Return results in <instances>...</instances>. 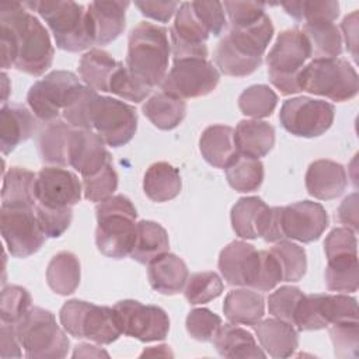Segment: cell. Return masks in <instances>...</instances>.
Wrapping results in <instances>:
<instances>
[{"label": "cell", "mask_w": 359, "mask_h": 359, "mask_svg": "<svg viewBox=\"0 0 359 359\" xmlns=\"http://www.w3.org/2000/svg\"><path fill=\"white\" fill-rule=\"evenodd\" d=\"M1 67H15L29 76H42L52 65L53 46L46 28L24 3L0 4Z\"/></svg>", "instance_id": "6da1fadb"}, {"label": "cell", "mask_w": 359, "mask_h": 359, "mask_svg": "<svg viewBox=\"0 0 359 359\" xmlns=\"http://www.w3.org/2000/svg\"><path fill=\"white\" fill-rule=\"evenodd\" d=\"M171 43L164 27L142 21L129 34L125 66L144 86L153 88L164 80Z\"/></svg>", "instance_id": "7a4b0ae2"}, {"label": "cell", "mask_w": 359, "mask_h": 359, "mask_svg": "<svg viewBox=\"0 0 359 359\" xmlns=\"http://www.w3.org/2000/svg\"><path fill=\"white\" fill-rule=\"evenodd\" d=\"M95 244L101 254L121 259L130 255L136 237L137 212L125 195H112L95 208Z\"/></svg>", "instance_id": "3957f363"}, {"label": "cell", "mask_w": 359, "mask_h": 359, "mask_svg": "<svg viewBox=\"0 0 359 359\" xmlns=\"http://www.w3.org/2000/svg\"><path fill=\"white\" fill-rule=\"evenodd\" d=\"M24 6L45 20L59 49L81 52L94 45L84 6L60 0L27 1Z\"/></svg>", "instance_id": "277c9868"}, {"label": "cell", "mask_w": 359, "mask_h": 359, "mask_svg": "<svg viewBox=\"0 0 359 359\" xmlns=\"http://www.w3.org/2000/svg\"><path fill=\"white\" fill-rule=\"evenodd\" d=\"M14 330L24 355L29 359H60L69 352L70 341L49 310L31 307L14 324Z\"/></svg>", "instance_id": "5b68a950"}, {"label": "cell", "mask_w": 359, "mask_h": 359, "mask_svg": "<svg viewBox=\"0 0 359 359\" xmlns=\"http://www.w3.org/2000/svg\"><path fill=\"white\" fill-rule=\"evenodd\" d=\"M299 86L300 91L342 102L358 94L359 79L355 67L346 59H313L300 70Z\"/></svg>", "instance_id": "8992f818"}, {"label": "cell", "mask_w": 359, "mask_h": 359, "mask_svg": "<svg viewBox=\"0 0 359 359\" xmlns=\"http://www.w3.org/2000/svg\"><path fill=\"white\" fill-rule=\"evenodd\" d=\"M309 57L311 50L302 29L282 31L266 56L269 81L285 95L299 93V73Z\"/></svg>", "instance_id": "52a82bcc"}, {"label": "cell", "mask_w": 359, "mask_h": 359, "mask_svg": "<svg viewBox=\"0 0 359 359\" xmlns=\"http://www.w3.org/2000/svg\"><path fill=\"white\" fill-rule=\"evenodd\" d=\"M59 318L63 330L72 337L87 338L100 345H109L122 334L114 309L79 299L66 302Z\"/></svg>", "instance_id": "ba28073f"}, {"label": "cell", "mask_w": 359, "mask_h": 359, "mask_svg": "<svg viewBox=\"0 0 359 359\" xmlns=\"http://www.w3.org/2000/svg\"><path fill=\"white\" fill-rule=\"evenodd\" d=\"M358 321V303L348 294H303L293 325L299 331L323 330L331 324Z\"/></svg>", "instance_id": "9c48e42d"}, {"label": "cell", "mask_w": 359, "mask_h": 359, "mask_svg": "<svg viewBox=\"0 0 359 359\" xmlns=\"http://www.w3.org/2000/svg\"><path fill=\"white\" fill-rule=\"evenodd\" d=\"M90 125L91 130L100 135L105 144L121 147L135 136L137 114L132 105L98 94L91 105Z\"/></svg>", "instance_id": "30bf717a"}, {"label": "cell", "mask_w": 359, "mask_h": 359, "mask_svg": "<svg viewBox=\"0 0 359 359\" xmlns=\"http://www.w3.org/2000/svg\"><path fill=\"white\" fill-rule=\"evenodd\" d=\"M81 86L79 77L67 70H53L35 81L27 94V102L32 114L48 123L59 119L72 97Z\"/></svg>", "instance_id": "8fae6325"}, {"label": "cell", "mask_w": 359, "mask_h": 359, "mask_svg": "<svg viewBox=\"0 0 359 359\" xmlns=\"http://www.w3.org/2000/svg\"><path fill=\"white\" fill-rule=\"evenodd\" d=\"M0 229L8 252L15 258L35 254L46 240L35 206H1Z\"/></svg>", "instance_id": "7c38bea8"}, {"label": "cell", "mask_w": 359, "mask_h": 359, "mask_svg": "<svg viewBox=\"0 0 359 359\" xmlns=\"http://www.w3.org/2000/svg\"><path fill=\"white\" fill-rule=\"evenodd\" d=\"M335 108L332 104L310 97L286 100L279 112V121L285 130L299 137H317L332 125Z\"/></svg>", "instance_id": "4fadbf2b"}, {"label": "cell", "mask_w": 359, "mask_h": 359, "mask_svg": "<svg viewBox=\"0 0 359 359\" xmlns=\"http://www.w3.org/2000/svg\"><path fill=\"white\" fill-rule=\"evenodd\" d=\"M219 70L206 59L174 60L161 81V90L181 100L198 98L212 93L219 84Z\"/></svg>", "instance_id": "5bb4252c"}, {"label": "cell", "mask_w": 359, "mask_h": 359, "mask_svg": "<svg viewBox=\"0 0 359 359\" xmlns=\"http://www.w3.org/2000/svg\"><path fill=\"white\" fill-rule=\"evenodd\" d=\"M112 309L121 332L128 337L142 342H153L163 341L168 335L170 318L158 306L126 299L115 303Z\"/></svg>", "instance_id": "9a60e30c"}, {"label": "cell", "mask_w": 359, "mask_h": 359, "mask_svg": "<svg viewBox=\"0 0 359 359\" xmlns=\"http://www.w3.org/2000/svg\"><path fill=\"white\" fill-rule=\"evenodd\" d=\"M209 35L208 29L196 18L191 1L181 3L170 29L172 59H206L208 46L205 42Z\"/></svg>", "instance_id": "2e32d148"}, {"label": "cell", "mask_w": 359, "mask_h": 359, "mask_svg": "<svg viewBox=\"0 0 359 359\" xmlns=\"http://www.w3.org/2000/svg\"><path fill=\"white\" fill-rule=\"evenodd\" d=\"M83 185L79 177L62 167L48 165L36 174V203L46 208H72L81 199Z\"/></svg>", "instance_id": "e0dca14e"}, {"label": "cell", "mask_w": 359, "mask_h": 359, "mask_svg": "<svg viewBox=\"0 0 359 359\" xmlns=\"http://www.w3.org/2000/svg\"><path fill=\"white\" fill-rule=\"evenodd\" d=\"M283 236L300 243H313L328 227V215L323 205L302 201L282 208Z\"/></svg>", "instance_id": "ac0fdd59"}, {"label": "cell", "mask_w": 359, "mask_h": 359, "mask_svg": "<svg viewBox=\"0 0 359 359\" xmlns=\"http://www.w3.org/2000/svg\"><path fill=\"white\" fill-rule=\"evenodd\" d=\"M111 164V154L105 142L94 130L74 129L69 144V165L81 174L90 177Z\"/></svg>", "instance_id": "d6986e66"}, {"label": "cell", "mask_w": 359, "mask_h": 359, "mask_svg": "<svg viewBox=\"0 0 359 359\" xmlns=\"http://www.w3.org/2000/svg\"><path fill=\"white\" fill-rule=\"evenodd\" d=\"M129 1H91L87 6V21L94 45H108L125 29Z\"/></svg>", "instance_id": "ffe728a7"}, {"label": "cell", "mask_w": 359, "mask_h": 359, "mask_svg": "<svg viewBox=\"0 0 359 359\" xmlns=\"http://www.w3.org/2000/svg\"><path fill=\"white\" fill-rule=\"evenodd\" d=\"M307 192L321 201L341 196L348 185L346 171L342 164L332 160L313 161L304 177Z\"/></svg>", "instance_id": "44dd1931"}, {"label": "cell", "mask_w": 359, "mask_h": 359, "mask_svg": "<svg viewBox=\"0 0 359 359\" xmlns=\"http://www.w3.org/2000/svg\"><path fill=\"white\" fill-rule=\"evenodd\" d=\"M271 215L272 208H269L261 198H240L231 208V227L241 238H262L268 229Z\"/></svg>", "instance_id": "7402d4cb"}, {"label": "cell", "mask_w": 359, "mask_h": 359, "mask_svg": "<svg viewBox=\"0 0 359 359\" xmlns=\"http://www.w3.org/2000/svg\"><path fill=\"white\" fill-rule=\"evenodd\" d=\"M36 116L20 104H3L0 109V149L6 156L36 130Z\"/></svg>", "instance_id": "603a6c76"}, {"label": "cell", "mask_w": 359, "mask_h": 359, "mask_svg": "<svg viewBox=\"0 0 359 359\" xmlns=\"http://www.w3.org/2000/svg\"><path fill=\"white\" fill-rule=\"evenodd\" d=\"M258 251L245 241H231L219 255V269L223 279L231 286H247L250 283Z\"/></svg>", "instance_id": "cb8c5ba5"}, {"label": "cell", "mask_w": 359, "mask_h": 359, "mask_svg": "<svg viewBox=\"0 0 359 359\" xmlns=\"http://www.w3.org/2000/svg\"><path fill=\"white\" fill-rule=\"evenodd\" d=\"M261 348L275 359L289 358L299 346L294 327L279 318H265L252 325Z\"/></svg>", "instance_id": "d4e9b609"}, {"label": "cell", "mask_w": 359, "mask_h": 359, "mask_svg": "<svg viewBox=\"0 0 359 359\" xmlns=\"http://www.w3.org/2000/svg\"><path fill=\"white\" fill-rule=\"evenodd\" d=\"M147 276L156 292L172 296L184 289L189 272L182 258L165 252L149 264Z\"/></svg>", "instance_id": "484cf974"}, {"label": "cell", "mask_w": 359, "mask_h": 359, "mask_svg": "<svg viewBox=\"0 0 359 359\" xmlns=\"http://www.w3.org/2000/svg\"><path fill=\"white\" fill-rule=\"evenodd\" d=\"M234 142L238 154L259 160L275 144V129L259 119H243L234 129Z\"/></svg>", "instance_id": "4316f807"}, {"label": "cell", "mask_w": 359, "mask_h": 359, "mask_svg": "<svg viewBox=\"0 0 359 359\" xmlns=\"http://www.w3.org/2000/svg\"><path fill=\"white\" fill-rule=\"evenodd\" d=\"M199 149L206 163L224 170L238 156L234 142V129L227 125L208 126L201 135Z\"/></svg>", "instance_id": "83f0119b"}, {"label": "cell", "mask_w": 359, "mask_h": 359, "mask_svg": "<svg viewBox=\"0 0 359 359\" xmlns=\"http://www.w3.org/2000/svg\"><path fill=\"white\" fill-rule=\"evenodd\" d=\"M73 128L62 119L45 123L38 135V151L42 163L66 167L69 165V144Z\"/></svg>", "instance_id": "f1b7e54d"}, {"label": "cell", "mask_w": 359, "mask_h": 359, "mask_svg": "<svg viewBox=\"0 0 359 359\" xmlns=\"http://www.w3.org/2000/svg\"><path fill=\"white\" fill-rule=\"evenodd\" d=\"M212 342L223 358H265V352L257 345L254 335L233 323L222 324Z\"/></svg>", "instance_id": "f546056e"}, {"label": "cell", "mask_w": 359, "mask_h": 359, "mask_svg": "<svg viewBox=\"0 0 359 359\" xmlns=\"http://www.w3.org/2000/svg\"><path fill=\"white\" fill-rule=\"evenodd\" d=\"M223 313L233 324L254 325L265 314L264 296L251 289L230 290L223 303Z\"/></svg>", "instance_id": "4dcf8cb0"}, {"label": "cell", "mask_w": 359, "mask_h": 359, "mask_svg": "<svg viewBox=\"0 0 359 359\" xmlns=\"http://www.w3.org/2000/svg\"><path fill=\"white\" fill-rule=\"evenodd\" d=\"M181 188L180 171L165 161L151 164L144 172L143 191L153 202L171 201L180 195Z\"/></svg>", "instance_id": "1f68e13d"}, {"label": "cell", "mask_w": 359, "mask_h": 359, "mask_svg": "<svg viewBox=\"0 0 359 359\" xmlns=\"http://www.w3.org/2000/svg\"><path fill=\"white\" fill-rule=\"evenodd\" d=\"M170 241L165 229L151 220H140L136 224L135 244L130 257L139 264L149 265L160 255L168 252Z\"/></svg>", "instance_id": "d6a6232c"}, {"label": "cell", "mask_w": 359, "mask_h": 359, "mask_svg": "<svg viewBox=\"0 0 359 359\" xmlns=\"http://www.w3.org/2000/svg\"><path fill=\"white\" fill-rule=\"evenodd\" d=\"M142 111L156 128L161 130H171L184 121L187 104L184 100L161 90L143 104Z\"/></svg>", "instance_id": "836d02e7"}, {"label": "cell", "mask_w": 359, "mask_h": 359, "mask_svg": "<svg viewBox=\"0 0 359 359\" xmlns=\"http://www.w3.org/2000/svg\"><path fill=\"white\" fill-rule=\"evenodd\" d=\"M118 62L102 49H90L79 63V74L83 83L95 91H108Z\"/></svg>", "instance_id": "e575fe53"}, {"label": "cell", "mask_w": 359, "mask_h": 359, "mask_svg": "<svg viewBox=\"0 0 359 359\" xmlns=\"http://www.w3.org/2000/svg\"><path fill=\"white\" fill-rule=\"evenodd\" d=\"M48 286L60 296L76 292L80 285V261L70 251L57 252L46 268Z\"/></svg>", "instance_id": "d590c367"}, {"label": "cell", "mask_w": 359, "mask_h": 359, "mask_svg": "<svg viewBox=\"0 0 359 359\" xmlns=\"http://www.w3.org/2000/svg\"><path fill=\"white\" fill-rule=\"evenodd\" d=\"M3 178L1 206H35L36 174L24 167H11Z\"/></svg>", "instance_id": "8d00e7d4"}, {"label": "cell", "mask_w": 359, "mask_h": 359, "mask_svg": "<svg viewBox=\"0 0 359 359\" xmlns=\"http://www.w3.org/2000/svg\"><path fill=\"white\" fill-rule=\"evenodd\" d=\"M302 32L304 34L311 56L314 59L338 57L342 52V35L334 22L316 21L304 22Z\"/></svg>", "instance_id": "74e56055"}, {"label": "cell", "mask_w": 359, "mask_h": 359, "mask_svg": "<svg viewBox=\"0 0 359 359\" xmlns=\"http://www.w3.org/2000/svg\"><path fill=\"white\" fill-rule=\"evenodd\" d=\"M224 172L229 185L237 192L257 191L264 181V164L257 158L241 154L224 168Z\"/></svg>", "instance_id": "f35d334b"}, {"label": "cell", "mask_w": 359, "mask_h": 359, "mask_svg": "<svg viewBox=\"0 0 359 359\" xmlns=\"http://www.w3.org/2000/svg\"><path fill=\"white\" fill-rule=\"evenodd\" d=\"M213 59L223 74L233 77H245L254 73L262 63V57H251L238 52L224 38L216 45Z\"/></svg>", "instance_id": "ab89813d"}, {"label": "cell", "mask_w": 359, "mask_h": 359, "mask_svg": "<svg viewBox=\"0 0 359 359\" xmlns=\"http://www.w3.org/2000/svg\"><path fill=\"white\" fill-rule=\"evenodd\" d=\"M325 285L331 292H356L359 285L358 255L328 259L325 268Z\"/></svg>", "instance_id": "60d3db41"}, {"label": "cell", "mask_w": 359, "mask_h": 359, "mask_svg": "<svg viewBox=\"0 0 359 359\" xmlns=\"http://www.w3.org/2000/svg\"><path fill=\"white\" fill-rule=\"evenodd\" d=\"M271 252L279 262L282 280L297 282L304 276L307 269V255L303 247L287 240H280L271 248Z\"/></svg>", "instance_id": "b9f144b4"}, {"label": "cell", "mask_w": 359, "mask_h": 359, "mask_svg": "<svg viewBox=\"0 0 359 359\" xmlns=\"http://www.w3.org/2000/svg\"><path fill=\"white\" fill-rule=\"evenodd\" d=\"M278 104V95L265 84H255L245 88L238 97V108L245 116L261 119L271 116Z\"/></svg>", "instance_id": "7bdbcfd3"}, {"label": "cell", "mask_w": 359, "mask_h": 359, "mask_svg": "<svg viewBox=\"0 0 359 359\" xmlns=\"http://www.w3.org/2000/svg\"><path fill=\"white\" fill-rule=\"evenodd\" d=\"M223 280L216 272H196L188 276L184 294L189 304H203L219 297L223 292Z\"/></svg>", "instance_id": "ee69618b"}, {"label": "cell", "mask_w": 359, "mask_h": 359, "mask_svg": "<svg viewBox=\"0 0 359 359\" xmlns=\"http://www.w3.org/2000/svg\"><path fill=\"white\" fill-rule=\"evenodd\" d=\"M285 11L293 17L296 21L303 22H316V21H328L332 22L339 14L338 1H285L280 3Z\"/></svg>", "instance_id": "f6af8a7d"}, {"label": "cell", "mask_w": 359, "mask_h": 359, "mask_svg": "<svg viewBox=\"0 0 359 359\" xmlns=\"http://www.w3.org/2000/svg\"><path fill=\"white\" fill-rule=\"evenodd\" d=\"M282 280V269L271 250L258 251L248 287L257 292H269Z\"/></svg>", "instance_id": "bcb514c9"}, {"label": "cell", "mask_w": 359, "mask_h": 359, "mask_svg": "<svg viewBox=\"0 0 359 359\" xmlns=\"http://www.w3.org/2000/svg\"><path fill=\"white\" fill-rule=\"evenodd\" d=\"M32 299L29 292L17 285L4 286L1 290V300H0V318L1 323L7 324H17L32 307Z\"/></svg>", "instance_id": "7dc6e473"}, {"label": "cell", "mask_w": 359, "mask_h": 359, "mask_svg": "<svg viewBox=\"0 0 359 359\" xmlns=\"http://www.w3.org/2000/svg\"><path fill=\"white\" fill-rule=\"evenodd\" d=\"M98 93L87 86H80L74 95L72 97L67 107L63 109L62 115L65 121L74 129H88L91 130L90 125V112L93 101Z\"/></svg>", "instance_id": "c3c4849f"}, {"label": "cell", "mask_w": 359, "mask_h": 359, "mask_svg": "<svg viewBox=\"0 0 359 359\" xmlns=\"http://www.w3.org/2000/svg\"><path fill=\"white\" fill-rule=\"evenodd\" d=\"M151 90L153 88L144 86L137 79H135L122 62H118V66L109 83V93L126 101L142 102L151 93Z\"/></svg>", "instance_id": "681fc988"}, {"label": "cell", "mask_w": 359, "mask_h": 359, "mask_svg": "<svg viewBox=\"0 0 359 359\" xmlns=\"http://www.w3.org/2000/svg\"><path fill=\"white\" fill-rule=\"evenodd\" d=\"M118 188V174L111 164H107L98 172L83 177V194L90 202H102L114 195Z\"/></svg>", "instance_id": "f907efd6"}, {"label": "cell", "mask_w": 359, "mask_h": 359, "mask_svg": "<svg viewBox=\"0 0 359 359\" xmlns=\"http://www.w3.org/2000/svg\"><path fill=\"white\" fill-rule=\"evenodd\" d=\"M188 334L201 342H212L222 325V318L209 309H194L185 320Z\"/></svg>", "instance_id": "816d5d0a"}, {"label": "cell", "mask_w": 359, "mask_h": 359, "mask_svg": "<svg viewBox=\"0 0 359 359\" xmlns=\"http://www.w3.org/2000/svg\"><path fill=\"white\" fill-rule=\"evenodd\" d=\"M330 337L337 358H358L359 324L358 321L331 324Z\"/></svg>", "instance_id": "f5cc1de1"}, {"label": "cell", "mask_w": 359, "mask_h": 359, "mask_svg": "<svg viewBox=\"0 0 359 359\" xmlns=\"http://www.w3.org/2000/svg\"><path fill=\"white\" fill-rule=\"evenodd\" d=\"M303 292L296 286H282L276 289L268 297V311L275 318L283 320L293 325L294 313L300 299L303 297ZM294 327V325H293Z\"/></svg>", "instance_id": "db71d44e"}, {"label": "cell", "mask_w": 359, "mask_h": 359, "mask_svg": "<svg viewBox=\"0 0 359 359\" xmlns=\"http://www.w3.org/2000/svg\"><path fill=\"white\" fill-rule=\"evenodd\" d=\"M35 212L45 236L50 238L60 237L69 229L73 217L72 208L55 209L35 203Z\"/></svg>", "instance_id": "11a10c76"}, {"label": "cell", "mask_w": 359, "mask_h": 359, "mask_svg": "<svg viewBox=\"0 0 359 359\" xmlns=\"http://www.w3.org/2000/svg\"><path fill=\"white\" fill-rule=\"evenodd\" d=\"M191 7L196 18L208 29L210 35L219 36L227 27L223 3L220 1H191Z\"/></svg>", "instance_id": "9f6ffc18"}, {"label": "cell", "mask_w": 359, "mask_h": 359, "mask_svg": "<svg viewBox=\"0 0 359 359\" xmlns=\"http://www.w3.org/2000/svg\"><path fill=\"white\" fill-rule=\"evenodd\" d=\"M327 261L338 257L358 255L356 233L348 227H337L328 233L324 241Z\"/></svg>", "instance_id": "6f0895ef"}, {"label": "cell", "mask_w": 359, "mask_h": 359, "mask_svg": "<svg viewBox=\"0 0 359 359\" xmlns=\"http://www.w3.org/2000/svg\"><path fill=\"white\" fill-rule=\"evenodd\" d=\"M223 7L234 28L250 25L265 15V4L258 1H224Z\"/></svg>", "instance_id": "680465c9"}, {"label": "cell", "mask_w": 359, "mask_h": 359, "mask_svg": "<svg viewBox=\"0 0 359 359\" xmlns=\"http://www.w3.org/2000/svg\"><path fill=\"white\" fill-rule=\"evenodd\" d=\"M139 11L151 20L167 22L178 10V1H135Z\"/></svg>", "instance_id": "91938a15"}, {"label": "cell", "mask_w": 359, "mask_h": 359, "mask_svg": "<svg viewBox=\"0 0 359 359\" xmlns=\"http://www.w3.org/2000/svg\"><path fill=\"white\" fill-rule=\"evenodd\" d=\"M0 348L1 358H20L21 356V345L15 335L14 325L1 323L0 328Z\"/></svg>", "instance_id": "94428289"}, {"label": "cell", "mask_w": 359, "mask_h": 359, "mask_svg": "<svg viewBox=\"0 0 359 359\" xmlns=\"http://www.w3.org/2000/svg\"><path fill=\"white\" fill-rule=\"evenodd\" d=\"M338 220L345 224L348 229L356 233L358 230V194L353 192L346 196L339 209H338Z\"/></svg>", "instance_id": "6125c7cd"}, {"label": "cell", "mask_w": 359, "mask_h": 359, "mask_svg": "<svg viewBox=\"0 0 359 359\" xmlns=\"http://www.w3.org/2000/svg\"><path fill=\"white\" fill-rule=\"evenodd\" d=\"M341 28L344 31L346 49L351 52L352 57L356 60L358 59V53H356V46H358V11L356 10L344 18Z\"/></svg>", "instance_id": "be15d7a7"}, {"label": "cell", "mask_w": 359, "mask_h": 359, "mask_svg": "<svg viewBox=\"0 0 359 359\" xmlns=\"http://www.w3.org/2000/svg\"><path fill=\"white\" fill-rule=\"evenodd\" d=\"M108 356V353L105 351H100L97 349V346H93V345H88V344H81V345H77L76 346V351L73 353V358H77V356Z\"/></svg>", "instance_id": "e7e4bbea"}, {"label": "cell", "mask_w": 359, "mask_h": 359, "mask_svg": "<svg viewBox=\"0 0 359 359\" xmlns=\"http://www.w3.org/2000/svg\"><path fill=\"white\" fill-rule=\"evenodd\" d=\"M1 79H3V104H7V97H8V93H10V87H8V77L4 72L1 73Z\"/></svg>", "instance_id": "03108f58"}]
</instances>
